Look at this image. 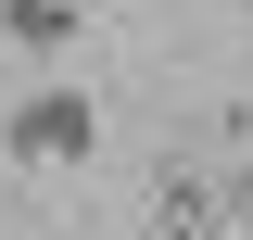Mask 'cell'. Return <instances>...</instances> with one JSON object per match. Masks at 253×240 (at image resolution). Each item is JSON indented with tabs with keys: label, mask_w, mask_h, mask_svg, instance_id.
Listing matches in <instances>:
<instances>
[{
	"label": "cell",
	"mask_w": 253,
	"mask_h": 240,
	"mask_svg": "<svg viewBox=\"0 0 253 240\" xmlns=\"http://www.w3.org/2000/svg\"><path fill=\"white\" fill-rule=\"evenodd\" d=\"M0 38H13V51H76V38H89V13H76V0H0Z\"/></svg>",
	"instance_id": "3"
},
{
	"label": "cell",
	"mask_w": 253,
	"mask_h": 240,
	"mask_svg": "<svg viewBox=\"0 0 253 240\" xmlns=\"http://www.w3.org/2000/svg\"><path fill=\"white\" fill-rule=\"evenodd\" d=\"M0 152L38 164V177H63V164L101 152V101H89V89H26L13 114H0Z\"/></svg>",
	"instance_id": "1"
},
{
	"label": "cell",
	"mask_w": 253,
	"mask_h": 240,
	"mask_svg": "<svg viewBox=\"0 0 253 240\" xmlns=\"http://www.w3.org/2000/svg\"><path fill=\"white\" fill-rule=\"evenodd\" d=\"M139 240H228V228H215V164L165 152L152 177H139Z\"/></svg>",
	"instance_id": "2"
}]
</instances>
